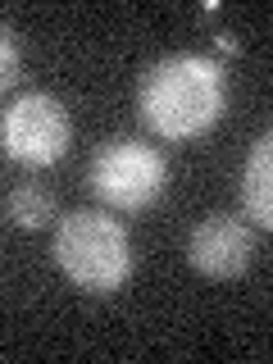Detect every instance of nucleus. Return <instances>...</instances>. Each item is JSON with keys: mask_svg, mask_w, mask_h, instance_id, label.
Masks as SVG:
<instances>
[{"mask_svg": "<svg viewBox=\"0 0 273 364\" xmlns=\"http://www.w3.org/2000/svg\"><path fill=\"white\" fill-rule=\"evenodd\" d=\"M228 109V77L223 64L210 55H164L146 68L136 91V114L164 141L205 136Z\"/></svg>", "mask_w": 273, "mask_h": 364, "instance_id": "1", "label": "nucleus"}, {"mask_svg": "<svg viewBox=\"0 0 273 364\" xmlns=\"http://www.w3.org/2000/svg\"><path fill=\"white\" fill-rule=\"evenodd\" d=\"M55 264L77 291L91 296H109L128 282L132 273V242L128 228L119 219H109V210H73L64 214L55 228V246H50Z\"/></svg>", "mask_w": 273, "mask_h": 364, "instance_id": "2", "label": "nucleus"}, {"mask_svg": "<svg viewBox=\"0 0 273 364\" xmlns=\"http://www.w3.org/2000/svg\"><path fill=\"white\" fill-rule=\"evenodd\" d=\"M164 182H168L164 155L146 141H132V136L100 146L96 159H91V191L105 210H123V214L146 210V205L159 200Z\"/></svg>", "mask_w": 273, "mask_h": 364, "instance_id": "3", "label": "nucleus"}, {"mask_svg": "<svg viewBox=\"0 0 273 364\" xmlns=\"http://www.w3.org/2000/svg\"><path fill=\"white\" fill-rule=\"evenodd\" d=\"M68 141H73V119L50 91H28L0 119V146L14 164L46 168L55 159H64Z\"/></svg>", "mask_w": 273, "mask_h": 364, "instance_id": "4", "label": "nucleus"}, {"mask_svg": "<svg viewBox=\"0 0 273 364\" xmlns=\"http://www.w3.org/2000/svg\"><path fill=\"white\" fill-rule=\"evenodd\" d=\"M250 255H255V228L237 214H210L187 237V259L205 278H237L246 273Z\"/></svg>", "mask_w": 273, "mask_h": 364, "instance_id": "5", "label": "nucleus"}, {"mask_svg": "<svg viewBox=\"0 0 273 364\" xmlns=\"http://www.w3.org/2000/svg\"><path fill=\"white\" fill-rule=\"evenodd\" d=\"M242 210H246V223H255L259 232L273 228V136L269 132H259L255 146H250V155H246Z\"/></svg>", "mask_w": 273, "mask_h": 364, "instance_id": "6", "label": "nucleus"}, {"mask_svg": "<svg viewBox=\"0 0 273 364\" xmlns=\"http://www.w3.org/2000/svg\"><path fill=\"white\" fill-rule=\"evenodd\" d=\"M5 214L14 219V228H23V232H37V228L55 223V196L46 187H37V182H23V187L9 191Z\"/></svg>", "mask_w": 273, "mask_h": 364, "instance_id": "7", "label": "nucleus"}, {"mask_svg": "<svg viewBox=\"0 0 273 364\" xmlns=\"http://www.w3.org/2000/svg\"><path fill=\"white\" fill-rule=\"evenodd\" d=\"M14 82H18V46H14V37H9L5 28H0V91L14 87Z\"/></svg>", "mask_w": 273, "mask_h": 364, "instance_id": "8", "label": "nucleus"}, {"mask_svg": "<svg viewBox=\"0 0 273 364\" xmlns=\"http://www.w3.org/2000/svg\"><path fill=\"white\" fill-rule=\"evenodd\" d=\"M214 41H219V50H223V55H237V41L228 37V32H219V37H214Z\"/></svg>", "mask_w": 273, "mask_h": 364, "instance_id": "9", "label": "nucleus"}]
</instances>
